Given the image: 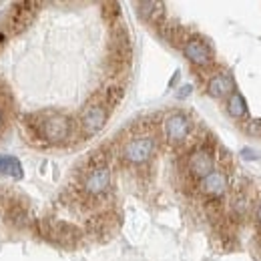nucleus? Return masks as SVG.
<instances>
[{"label": "nucleus", "mask_w": 261, "mask_h": 261, "mask_svg": "<svg viewBox=\"0 0 261 261\" xmlns=\"http://www.w3.org/2000/svg\"><path fill=\"white\" fill-rule=\"evenodd\" d=\"M207 91H209V95L215 98H223L231 95V91H233V79L225 74V72H221V74H215V76H211V81L207 83Z\"/></svg>", "instance_id": "9b49d317"}, {"label": "nucleus", "mask_w": 261, "mask_h": 261, "mask_svg": "<svg viewBox=\"0 0 261 261\" xmlns=\"http://www.w3.org/2000/svg\"><path fill=\"white\" fill-rule=\"evenodd\" d=\"M137 8H139V14H141L143 18L151 20V22H159V18L163 16V12H165L163 2H139Z\"/></svg>", "instance_id": "4468645a"}, {"label": "nucleus", "mask_w": 261, "mask_h": 261, "mask_svg": "<svg viewBox=\"0 0 261 261\" xmlns=\"http://www.w3.org/2000/svg\"><path fill=\"white\" fill-rule=\"evenodd\" d=\"M227 111L233 119H245L247 117V102L241 93H231L227 100Z\"/></svg>", "instance_id": "2eb2a0df"}, {"label": "nucleus", "mask_w": 261, "mask_h": 261, "mask_svg": "<svg viewBox=\"0 0 261 261\" xmlns=\"http://www.w3.org/2000/svg\"><path fill=\"white\" fill-rule=\"evenodd\" d=\"M245 130L249 133V135H261V119H253V121H249L247 123V127Z\"/></svg>", "instance_id": "f3484780"}, {"label": "nucleus", "mask_w": 261, "mask_h": 261, "mask_svg": "<svg viewBox=\"0 0 261 261\" xmlns=\"http://www.w3.org/2000/svg\"><path fill=\"white\" fill-rule=\"evenodd\" d=\"M199 189L201 193L209 197H221L227 191V175L223 171H211L207 177H203L199 181Z\"/></svg>", "instance_id": "6e6552de"}, {"label": "nucleus", "mask_w": 261, "mask_h": 261, "mask_svg": "<svg viewBox=\"0 0 261 261\" xmlns=\"http://www.w3.org/2000/svg\"><path fill=\"white\" fill-rule=\"evenodd\" d=\"M183 53L189 59V63H193L195 66L211 65V59H213V53H211L209 44L205 40H201V38H189V40H185Z\"/></svg>", "instance_id": "423d86ee"}, {"label": "nucleus", "mask_w": 261, "mask_h": 261, "mask_svg": "<svg viewBox=\"0 0 261 261\" xmlns=\"http://www.w3.org/2000/svg\"><path fill=\"white\" fill-rule=\"evenodd\" d=\"M2 123H4V115H2V109H0V129H2Z\"/></svg>", "instance_id": "412c9836"}, {"label": "nucleus", "mask_w": 261, "mask_h": 261, "mask_svg": "<svg viewBox=\"0 0 261 261\" xmlns=\"http://www.w3.org/2000/svg\"><path fill=\"white\" fill-rule=\"evenodd\" d=\"M153 153H155V139L149 137V135H141V137L130 139L123 149L125 161H129L133 165H141L149 161Z\"/></svg>", "instance_id": "f257e3e1"}, {"label": "nucleus", "mask_w": 261, "mask_h": 261, "mask_svg": "<svg viewBox=\"0 0 261 261\" xmlns=\"http://www.w3.org/2000/svg\"><path fill=\"white\" fill-rule=\"evenodd\" d=\"M107 119H109L107 107L100 105V102H95V105H89L83 111L81 127L85 130V135H95V133H98V130L107 125Z\"/></svg>", "instance_id": "20e7f679"}, {"label": "nucleus", "mask_w": 261, "mask_h": 261, "mask_svg": "<svg viewBox=\"0 0 261 261\" xmlns=\"http://www.w3.org/2000/svg\"><path fill=\"white\" fill-rule=\"evenodd\" d=\"M46 227H48V235H53L61 243H72V241H76L81 237L79 227H74V225H70L66 221H48Z\"/></svg>", "instance_id": "9d476101"}, {"label": "nucleus", "mask_w": 261, "mask_h": 261, "mask_svg": "<svg viewBox=\"0 0 261 261\" xmlns=\"http://www.w3.org/2000/svg\"><path fill=\"white\" fill-rule=\"evenodd\" d=\"M249 209H251V197L247 195V193H243V191H237L233 195V199H231V213H233V217L241 219V217H245L249 213Z\"/></svg>", "instance_id": "ddd939ff"}, {"label": "nucleus", "mask_w": 261, "mask_h": 261, "mask_svg": "<svg viewBox=\"0 0 261 261\" xmlns=\"http://www.w3.org/2000/svg\"><path fill=\"white\" fill-rule=\"evenodd\" d=\"M123 95H125L123 87H119V85H111V87L105 91V100H107V105H109V107H115V105H119V102H121Z\"/></svg>", "instance_id": "dca6fc26"}, {"label": "nucleus", "mask_w": 261, "mask_h": 261, "mask_svg": "<svg viewBox=\"0 0 261 261\" xmlns=\"http://www.w3.org/2000/svg\"><path fill=\"white\" fill-rule=\"evenodd\" d=\"M70 130H72V123L65 115H53V117L44 119V123L40 125L42 137L50 143H61V141L68 139Z\"/></svg>", "instance_id": "f03ea898"}, {"label": "nucleus", "mask_w": 261, "mask_h": 261, "mask_svg": "<svg viewBox=\"0 0 261 261\" xmlns=\"http://www.w3.org/2000/svg\"><path fill=\"white\" fill-rule=\"evenodd\" d=\"M36 6H38L36 2H20V4L14 6V10H12V14H10V27H12L14 33H18V31H22L24 27L31 24Z\"/></svg>", "instance_id": "1a4fd4ad"}, {"label": "nucleus", "mask_w": 261, "mask_h": 261, "mask_svg": "<svg viewBox=\"0 0 261 261\" xmlns=\"http://www.w3.org/2000/svg\"><path fill=\"white\" fill-rule=\"evenodd\" d=\"M257 223L261 225V203H259V207H257Z\"/></svg>", "instance_id": "aec40b11"}, {"label": "nucleus", "mask_w": 261, "mask_h": 261, "mask_svg": "<svg viewBox=\"0 0 261 261\" xmlns=\"http://www.w3.org/2000/svg\"><path fill=\"white\" fill-rule=\"evenodd\" d=\"M165 137L169 143H183L189 137L191 130V121L183 113H171L163 123Z\"/></svg>", "instance_id": "7ed1b4c3"}, {"label": "nucleus", "mask_w": 261, "mask_h": 261, "mask_svg": "<svg viewBox=\"0 0 261 261\" xmlns=\"http://www.w3.org/2000/svg\"><path fill=\"white\" fill-rule=\"evenodd\" d=\"M213 165H215V159L211 155L209 149L201 147V149H195L191 155H189V161H187V167H189V173L197 177L199 181L203 177H207L211 171H213Z\"/></svg>", "instance_id": "0eeeda50"}, {"label": "nucleus", "mask_w": 261, "mask_h": 261, "mask_svg": "<svg viewBox=\"0 0 261 261\" xmlns=\"http://www.w3.org/2000/svg\"><path fill=\"white\" fill-rule=\"evenodd\" d=\"M111 179H113L111 169H109L107 165H98V167H95V169L85 177L83 189H85L89 195H100V193H105V191L111 187Z\"/></svg>", "instance_id": "39448f33"}, {"label": "nucleus", "mask_w": 261, "mask_h": 261, "mask_svg": "<svg viewBox=\"0 0 261 261\" xmlns=\"http://www.w3.org/2000/svg\"><path fill=\"white\" fill-rule=\"evenodd\" d=\"M191 91H193V87L191 85H185V87H181V91L177 93V98H185L191 95Z\"/></svg>", "instance_id": "6ab92c4d"}, {"label": "nucleus", "mask_w": 261, "mask_h": 261, "mask_svg": "<svg viewBox=\"0 0 261 261\" xmlns=\"http://www.w3.org/2000/svg\"><path fill=\"white\" fill-rule=\"evenodd\" d=\"M0 173L2 175H10L12 179H22L24 177L22 165L12 155H0Z\"/></svg>", "instance_id": "f8f14e48"}, {"label": "nucleus", "mask_w": 261, "mask_h": 261, "mask_svg": "<svg viewBox=\"0 0 261 261\" xmlns=\"http://www.w3.org/2000/svg\"><path fill=\"white\" fill-rule=\"evenodd\" d=\"M241 157L247 159V161H255V159H259V153L253 151V149H249V147H245V149L241 151Z\"/></svg>", "instance_id": "a211bd4d"}]
</instances>
